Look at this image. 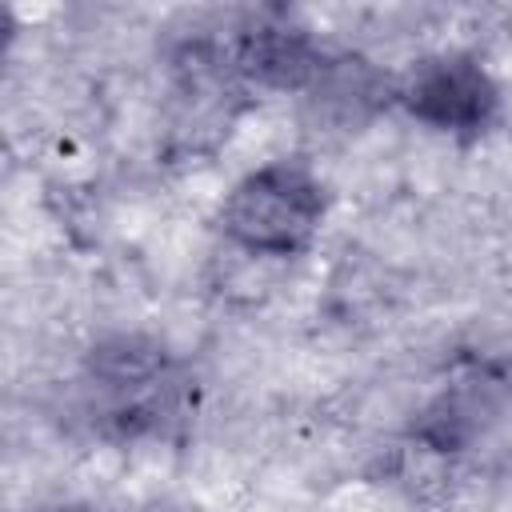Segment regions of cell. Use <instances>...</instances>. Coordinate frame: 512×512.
Here are the masks:
<instances>
[{"mask_svg":"<svg viewBox=\"0 0 512 512\" xmlns=\"http://www.w3.org/2000/svg\"><path fill=\"white\" fill-rule=\"evenodd\" d=\"M24 512H88L84 504H72V500H48V504H32Z\"/></svg>","mask_w":512,"mask_h":512,"instance_id":"8992f818","label":"cell"},{"mask_svg":"<svg viewBox=\"0 0 512 512\" xmlns=\"http://www.w3.org/2000/svg\"><path fill=\"white\" fill-rule=\"evenodd\" d=\"M132 512H200V508L192 500H184V496H148Z\"/></svg>","mask_w":512,"mask_h":512,"instance_id":"5b68a950","label":"cell"},{"mask_svg":"<svg viewBox=\"0 0 512 512\" xmlns=\"http://www.w3.org/2000/svg\"><path fill=\"white\" fill-rule=\"evenodd\" d=\"M84 380L104 404V416L124 432L160 428L176 404L180 364L172 352L144 332H116L88 352Z\"/></svg>","mask_w":512,"mask_h":512,"instance_id":"7a4b0ae2","label":"cell"},{"mask_svg":"<svg viewBox=\"0 0 512 512\" xmlns=\"http://www.w3.org/2000/svg\"><path fill=\"white\" fill-rule=\"evenodd\" d=\"M400 108L448 136H480L500 112V84L468 52H436L412 60L396 84Z\"/></svg>","mask_w":512,"mask_h":512,"instance_id":"3957f363","label":"cell"},{"mask_svg":"<svg viewBox=\"0 0 512 512\" xmlns=\"http://www.w3.org/2000/svg\"><path fill=\"white\" fill-rule=\"evenodd\" d=\"M316 64L320 56L304 32L260 28V32H244L236 44V68L268 88H300L316 76Z\"/></svg>","mask_w":512,"mask_h":512,"instance_id":"277c9868","label":"cell"},{"mask_svg":"<svg viewBox=\"0 0 512 512\" xmlns=\"http://www.w3.org/2000/svg\"><path fill=\"white\" fill-rule=\"evenodd\" d=\"M328 216V192L320 176L304 160H268L252 172H244L216 208L220 236L248 252L268 260L304 256Z\"/></svg>","mask_w":512,"mask_h":512,"instance_id":"6da1fadb","label":"cell"}]
</instances>
